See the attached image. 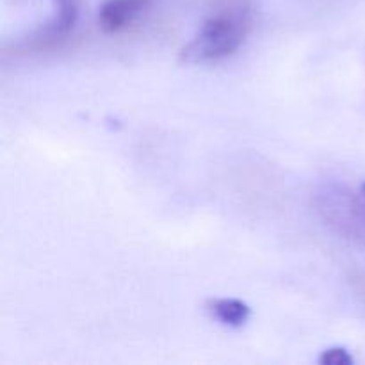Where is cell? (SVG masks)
Here are the masks:
<instances>
[{
    "label": "cell",
    "instance_id": "obj_1",
    "mask_svg": "<svg viewBox=\"0 0 365 365\" xmlns=\"http://www.w3.org/2000/svg\"><path fill=\"white\" fill-rule=\"evenodd\" d=\"M252 25L253 14L248 0H225L180 50V61L185 64H205L230 57L245 43Z\"/></svg>",
    "mask_w": 365,
    "mask_h": 365
},
{
    "label": "cell",
    "instance_id": "obj_2",
    "mask_svg": "<svg viewBox=\"0 0 365 365\" xmlns=\"http://www.w3.org/2000/svg\"><path fill=\"white\" fill-rule=\"evenodd\" d=\"M317 212L341 237L365 246V195L344 185H330L316 200Z\"/></svg>",
    "mask_w": 365,
    "mask_h": 365
},
{
    "label": "cell",
    "instance_id": "obj_3",
    "mask_svg": "<svg viewBox=\"0 0 365 365\" xmlns=\"http://www.w3.org/2000/svg\"><path fill=\"white\" fill-rule=\"evenodd\" d=\"M81 13V0H53V16L32 34L11 45L13 53H34L50 50L66 41Z\"/></svg>",
    "mask_w": 365,
    "mask_h": 365
},
{
    "label": "cell",
    "instance_id": "obj_4",
    "mask_svg": "<svg viewBox=\"0 0 365 365\" xmlns=\"http://www.w3.org/2000/svg\"><path fill=\"white\" fill-rule=\"evenodd\" d=\"M153 0H106L98 11V24L103 32L123 31Z\"/></svg>",
    "mask_w": 365,
    "mask_h": 365
},
{
    "label": "cell",
    "instance_id": "obj_5",
    "mask_svg": "<svg viewBox=\"0 0 365 365\" xmlns=\"http://www.w3.org/2000/svg\"><path fill=\"white\" fill-rule=\"evenodd\" d=\"M209 312L220 321L221 324H227V327L239 328L248 321L250 307L246 303H242L241 299L234 298H221V299H212L209 302Z\"/></svg>",
    "mask_w": 365,
    "mask_h": 365
},
{
    "label": "cell",
    "instance_id": "obj_6",
    "mask_svg": "<svg viewBox=\"0 0 365 365\" xmlns=\"http://www.w3.org/2000/svg\"><path fill=\"white\" fill-rule=\"evenodd\" d=\"M319 364L323 365H351L353 356L344 348H330L319 356Z\"/></svg>",
    "mask_w": 365,
    "mask_h": 365
},
{
    "label": "cell",
    "instance_id": "obj_7",
    "mask_svg": "<svg viewBox=\"0 0 365 365\" xmlns=\"http://www.w3.org/2000/svg\"><path fill=\"white\" fill-rule=\"evenodd\" d=\"M362 191H364V195H365V184L362 185Z\"/></svg>",
    "mask_w": 365,
    "mask_h": 365
}]
</instances>
